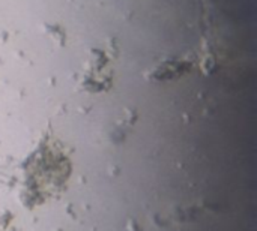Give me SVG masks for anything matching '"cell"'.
Instances as JSON below:
<instances>
[{
	"instance_id": "obj_1",
	"label": "cell",
	"mask_w": 257,
	"mask_h": 231,
	"mask_svg": "<svg viewBox=\"0 0 257 231\" xmlns=\"http://www.w3.org/2000/svg\"><path fill=\"white\" fill-rule=\"evenodd\" d=\"M113 62L107 51L95 50L83 72V86L90 92L107 90L111 86Z\"/></svg>"
},
{
	"instance_id": "obj_2",
	"label": "cell",
	"mask_w": 257,
	"mask_h": 231,
	"mask_svg": "<svg viewBox=\"0 0 257 231\" xmlns=\"http://www.w3.org/2000/svg\"><path fill=\"white\" fill-rule=\"evenodd\" d=\"M191 69V63L184 59H170L163 62L160 66L155 68L154 77L157 80H172V78H179L184 74H187Z\"/></svg>"
}]
</instances>
